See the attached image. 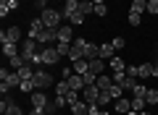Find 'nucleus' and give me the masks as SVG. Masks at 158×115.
Here are the masks:
<instances>
[{
  "label": "nucleus",
  "instance_id": "39",
  "mask_svg": "<svg viewBox=\"0 0 158 115\" xmlns=\"http://www.w3.org/2000/svg\"><path fill=\"white\" fill-rule=\"evenodd\" d=\"M106 92H111V97H113V99H118V97H121V92H124V89L118 86V84H113V86H111V89H106Z\"/></svg>",
  "mask_w": 158,
  "mask_h": 115
},
{
  "label": "nucleus",
  "instance_id": "53",
  "mask_svg": "<svg viewBox=\"0 0 158 115\" xmlns=\"http://www.w3.org/2000/svg\"><path fill=\"white\" fill-rule=\"evenodd\" d=\"M140 115H150V113H148V110H142V113H140Z\"/></svg>",
  "mask_w": 158,
  "mask_h": 115
},
{
  "label": "nucleus",
  "instance_id": "55",
  "mask_svg": "<svg viewBox=\"0 0 158 115\" xmlns=\"http://www.w3.org/2000/svg\"><path fill=\"white\" fill-rule=\"evenodd\" d=\"M45 3H48V0H45Z\"/></svg>",
  "mask_w": 158,
  "mask_h": 115
},
{
  "label": "nucleus",
  "instance_id": "24",
  "mask_svg": "<svg viewBox=\"0 0 158 115\" xmlns=\"http://www.w3.org/2000/svg\"><path fill=\"white\" fill-rule=\"evenodd\" d=\"M113 52H116V50H113V44H111V42L100 44V58H103V60H111V58H113Z\"/></svg>",
  "mask_w": 158,
  "mask_h": 115
},
{
  "label": "nucleus",
  "instance_id": "16",
  "mask_svg": "<svg viewBox=\"0 0 158 115\" xmlns=\"http://www.w3.org/2000/svg\"><path fill=\"white\" fill-rule=\"evenodd\" d=\"M42 29H45L42 18H32V24H29V34H27V37H34V39H37V34L42 32Z\"/></svg>",
  "mask_w": 158,
  "mask_h": 115
},
{
  "label": "nucleus",
  "instance_id": "21",
  "mask_svg": "<svg viewBox=\"0 0 158 115\" xmlns=\"http://www.w3.org/2000/svg\"><path fill=\"white\" fill-rule=\"evenodd\" d=\"M95 84H98V89H100V92H106V89H111V86H113V79H111V76H106V73H100V76L95 79Z\"/></svg>",
  "mask_w": 158,
  "mask_h": 115
},
{
  "label": "nucleus",
  "instance_id": "1",
  "mask_svg": "<svg viewBox=\"0 0 158 115\" xmlns=\"http://www.w3.org/2000/svg\"><path fill=\"white\" fill-rule=\"evenodd\" d=\"M0 92H3V97H6L8 92H11L13 86H21V76H19L16 71H6V68H0Z\"/></svg>",
  "mask_w": 158,
  "mask_h": 115
},
{
  "label": "nucleus",
  "instance_id": "34",
  "mask_svg": "<svg viewBox=\"0 0 158 115\" xmlns=\"http://www.w3.org/2000/svg\"><path fill=\"white\" fill-rule=\"evenodd\" d=\"M3 115H24V110H21V107H19V105L11 99V105L6 107V113H3Z\"/></svg>",
  "mask_w": 158,
  "mask_h": 115
},
{
  "label": "nucleus",
  "instance_id": "37",
  "mask_svg": "<svg viewBox=\"0 0 158 115\" xmlns=\"http://www.w3.org/2000/svg\"><path fill=\"white\" fill-rule=\"evenodd\" d=\"M145 105H148L145 99H137V97L132 99V110H137V113H142V110H145Z\"/></svg>",
  "mask_w": 158,
  "mask_h": 115
},
{
  "label": "nucleus",
  "instance_id": "49",
  "mask_svg": "<svg viewBox=\"0 0 158 115\" xmlns=\"http://www.w3.org/2000/svg\"><path fill=\"white\" fill-rule=\"evenodd\" d=\"M29 115H48V113H45V110H37V107H32V113H29Z\"/></svg>",
  "mask_w": 158,
  "mask_h": 115
},
{
  "label": "nucleus",
  "instance_id": "28",
  "mask_svg": "<svg viewBox=\"0 0 158 115\" xmlns=\"http://www.w3.org/2000/svg\"><path fill=\"white\" fill-rule=\"evenodd\" d=\"M79 58H85V55H82V47H77V44L71 42V50H69V60H79Z\"/></svg>",
  "mask_w": 158,
  "mask_h": 115
},
{
  "label": "nucleus",
  "instance_id": "8",
  "mask_svg": "<svg viewBox=\"0 0 158 115\" xmlns=\"http://www.w3.org/2000/svg\"><path fill=\"white\" fill-rule=\"evenodd\" d=\"M37 42L40 44H50V42H58V29H42V32L37 34Z\"/></svg>",
  "mask_w": 158,
  "mask_h": 115
},
{
  "label": "nucleus",
  "instance_id": "7",
  "mask_svg": "<svg viewBox=\"0 0 158 115\" xmlns=\"http://www.w3.org/2000/svg\"><path fill=\"white\" fill-rule=\"evenodd\" d=\"M113 84H118L121 89H135V79L132 76H127V71H121V73H113Z\"/></svg>",
  "mask_w": 158,
  "mask_h": 115
},
{
  "label": "nucleus",
  "instance_id": "5",
  "mask_svg": "<svg viewBox=\"0 0 158 115\" xmlns=\"http://www.w3.org/2000/svg\"><path fill=\"white\" fill-rule=\"evenodd\" d=\"M37 44H40V42H37L34 37H27V39L21 42V55L27 58V63H32V58L40 52V47H37Z\"/></svg>",
  "mask_w": 158,
  "mask_h": 115
},
{
  "label": "nucleus",
  "instance_id": "38",
  "mask_svg": "<svg viewBox=\"0 0 158 115\" xmlns=\"http://www.w3.org/2000/svg\"><path fill=\"white\" fill-rule=\"evenodd\" d=\"M140 21H142V13L129 11V24H132V26H140Z\"/></svg>",
  "mask_w": 158,
  "mask_h": 115
},
{
  "label": "nucleus",
  "instance_id": "52",
  "mask_svg": "<svg viewBox=\"0 0 158 115\" xmlns=\"http://www.w3.org/2000/svg\"><path fill=\"white\" fill-rule=\"evenodd\" d=\"M92 3H95V6H100V3H106V0H92Z\"/></svg>",
  "mask_w": 158,
  "mask_h": 115
},
{
  "label": "nucleus",
  "instance_id": "19",
  "mask_svg": "<svg viewBox=\"0 0 158 115\" xmlns=\"http://www.w3.org/2000/svg\"><path fill=\"white\" fill-rule=\"evenodd\" d=\"M16 73H19V76H21V81H32V79H34V68L29 66V63H24V66L19 68Z\"/></svg>",
  "mask_w": 158,
  "mask_h": 115
},
{
  "label": "nucleus",
  "instance_id": "48",
  "mask_svg": "<svg viewBox=\"0 0 158 115\" xmlns=\"http://www.w3.org/2000/svg\"><path fill=\"white\" fill-rule=\"evenodd\" d=\"M98 113H100V107H98V105L92 102V105H90V115H98Z\"/></svg>",
  "mask_w": 158,
  "mask_h": 115
},
{
  "label": "nucleus",
  "instance_id": "2",
  "mask_svg": "<svg viewBox=\"0 0 158 115\" xmlns=\"http://www.w3.org/2000/svg\"><path fill=\"white\" fill-rule=\"evenodd\" d=\"M74 44H77V47H82V55H85V60H95V58H100V44L87 42L85 37H74Z\"/></svg>",
  "mask_w": 158,
  "mask_h": 115
},
{
  "label": "nucleus",
  "instance_id": "4",
  "mask_svg": "<svg viewBox=\"0 0 158 115\" xmlns=\"http://www.w3.org/2000/svg\"><path fill=\"white\" fill-rule=\"evenodd\" d=\"M58 60H61V52H58V47L45 44V47L40 50V63H45V66H56Z\"/></svg>",
  "mask_w": 158,
  "mask_h": 115
},
{
  "label": "nucleus",
  "instance_id": "20",
  "mask_svg": "<svg viewBox=\"0 0 158 115\" xmlns=\"http://www.w3.org/2000/svg\"><path fill=\"white\" fill-rule=\"evenodd\" d=\"M153 63H142V66H137V79H150L153 76Z\"/></svg>",
  "mask_w": 158,
  "mask_h": 115
},
{
  "label": "nucleus",
  "instance_id": "50",
  "mask_svg": "<svg viewBox=\"0 0 158 115\" xmlns=\"http://www.w3.org/2000/svg\"><path fill=\"white\" fill-rule=\"evenodd\" d=\"M98 115H111V113H108L106 107H100V113H98Z\"/></svg>",
  "mask_w": 158,
  "mask_h": 115
},
{
  "label": "nucleus",
  "instance_id": "3",
  "mask_svg": "<svg viewBox=\"0 0 158 115\" xmlns=\"http://www.w3.org/2000/svg\"><path fill=\"white\" fill-rule=\"evenodd\" d=\"M40 18H42V24H45L48 29H58V26H63V13L61 11H56V8H45V11L40 13Z\"/></svg>",
  "mask_w": 158,
  "mask_h": 115
},
{
  "label": "nucleus",
  "instance_id": "12",
  "mask_svg": "<svg viewBox=\"0 0 158 115\" xmlns=\"http://www.w3.org/2000/svg\"><path fill=\"white\" fill-rule=\"evenodd\" d=\"M66 81H69V86H71V89H77V92L87 86V81H85V76H82V73H71V76H69Z\"/></svg>",
  "mask_w": 158,
  "mask_h": 115
},
{
  "label": "nucleus",
  "instance_id": "15",
  "mask_svg": "<svg viewBox=\"0 0 158 115\" xmlns=\"http://www.w3.org/2000/svg\"><path fill=\"white\" fill-rule=\"evenodd\" d=\"M71 71H74V73H82V76H85V73L90 71V60H85V58L74 60V63H71Z\"/></svg>",
  "mask_w": 158,
  "mask_h": 115
},
{
  "label": "nucleus",
  "instance_id": "57",
  "mask_svg": "<svg viewBox=\"0 0 158 115\" xmlns=\"http://www.w3.org/2000/svg\"><path fill=\"white\" fill-rule=\"evenodd\" d=\"M156 44H158V42H156Z\"/></svg>",
  "mask_w": 158,
  "mask_h": 115
},
{
  "label": "nucleus",
  "instance_id": "44",
  "mask_svg": "<svg viewBox=\"0 0 158 115\" xmlns=\"http://www.w3.org/2000/svg\"><path fill=\"white\" fill-rule=\"evenodd\" d=\"M106 13H108L106 3H100V6H95V16H106Z\"/></svg>",
  "mask_w": 158,
  "mask_h": 115
},
{
  "label": "nucleus",
  "instance_id": "27",
  "mask_svg": "<svg viewBox=\"0 0 158 115\" xmlns=\"http://www.w3.org/2000/svg\"><path fill=\"white\" fill-rule=\"evenodd\" d=\"M69 24H71V26H79V24H85V16H82V11H77V13H69Z\"/></svg>",
  "mask_w": 158,
  "mask_h": 115
},
{
  "label": "nucleus",
  "instance_id": "40",
  "mask_svg": "<svg viewBox=\"0 0 158 115\" xmlns=\"http://www.w3.org/2000/svg\"><path fill=\"white\" fill-rule=\"evenodd\" d=\"M111 44H113V50H124V47H127V42H124L121 37H113V39H111Z\"/></svg>",
  "mask_w": 158,
  "mask_h": 115
},
{
  "label": "nucleus",
  "instance_id": "9",
  "mask_svg": "<svg viewBox=\"0 0 158 115\" xmlns=\"http://www.w3.org/2000/svg\"><path fill=\"white\" fill-rule=\"evenodd\" d=\"M98 97H100V89H98V84H90V86H85V89H82V99H85L87 105L98 102Z\"/></svg>",
  "mask_w": 158,
  "mask_h": 115
},
{
  "label": "nucleus",
  "instance_id": "33",
  "mask_svg": "<svg viewBox=\"0 0 158 115\" xmlns=\"http://www.w3.org/2000/svg\"><path fill=\"white\" fill-rule=\"evenodd\" d=\"M145 102H148V105H158V89H150V86H148Z\"/></svg>",
  "mask_w": 158,
  "mask_h": 115
},
{
  "label": "nucleus",
  "instance_id": "23",
  "mask_svg": "<svg viewBox=\"0 0 158 115\" xmlns=\"http://www.w3.org/2000/svg\"><path fill=\"white\" fill-rule=\"evenodd\" d=\"M79 11H82V16H92L95 13V3L92 0H79Z\"/></svg>",
  "mask_w": 158,
  "mask_h": 115
},
{
  "label": "nucleus",
  "instance_id": "13",
  "mask_svg": "<svg viewBox=\"0 0 158 115\" xmlns=\"http://www.w3.org/2000/svg\"><path fill=\"white\" fill-rule=\"evenodd\" d=\"M71 39H74L71 24H63V26H58V42H71Z\"/></svg>",
  "mask_w": 158,
  "mask_h": 115
},
{
  "label": "nucleus",
  "instance_id": "56",
  "mask_svg": "<svg viewBox=\"0 0 158 115\" xmlns=\"http://www.w3.org/2000/svg\"><path fill=\"white\" fill-rule=\"evenodd\" d=\"M156 60H158V58H156Z\"/></svg>",
  "mask_w": 158,
  "mask_h": 115
},
{
  "label": "nucleus",
  "instance_id": "22",
  "mask_svg": "<svg viewBox=\"0 0 158 115\" xmlns=\"http://www.w3.org/2000/svg\"><path fill=\"white\" fill-rule=\"evenodd\" d=\"M113 110H116V113H121V115H127V113L132 110V102H129V99H121V97H118L116 105H113Z\"/></svg>",
  "mask_w": 158,
  "mask_h": 115
},
{
  "label": "nucleus",
  "instance_id": "46",
  "mask_svg": "<svg viewBox=\"0 0 158 115\" xmlns=\"http://www.w3.org/2000/svg\"><path fill=\"white\" fill-rule=\"evenodd\" d=\"M127 76H132V79H137V66H127Z\"/></svg>",
  "mask_w": 158,
  "mask_h": 115
},
{
  "label": "nucleus",
  "instance_id": "36",
  "mask_svg": "<svg viewBox=\"0 0 158 115\" xmlns=\"http://www.w3.org/2000/svg\"><path fill=\"white\" fill-rule=\"evenodd\" d=\"M56 47H58V52H61V58H66V55H69V50H71V42H58Z\"/></svg>",
  "mask_w": 158,
  "mask_h": 115
},
{
  "label": "nucleus",
  "instance_id": "30",
  "mask_svg": "<svg viewBox=\"0 0 158 115\" xmlns=\"http://www.w3.org/2000/svg\"><path fill=\"white\" fill-rule=\"evenodd\" d=\"M132 94H135L137 99H145V94H148V86H145V84H135V89H132Z\"/></svg>",
  "mask_w": 158,
  "mask_h": 115
},
{
  "label": "nucleus",
  "instance_id": "31",
  "mask_svg": "<svg viewBox=\"0 0 158 115\" xmlns=\"http://www.w3.org/2000/svg\"><path fill=\"white\" fill-rule=\"evenodd\" d=\"M69 92H71V86H69V81H61V84H56V94H58V97H66Z\"/></svg>",
  "mask_w": 158,
  "mask_h": 115
},
{
  "label": "nucleus",
  "instance_id": "54",
  "mask_svg": "<svg viewBox=\"0 0 158 115\" xmlns=\"http://www.w3.org/2000/svg\"><path fill=\"white\" fill-rule=\"evenodd\" d=\"M3 3H8V0H0V6H3Z\"/></svg>",
  "mask_w": 158,
  "mask_h": 115
},
{
  "label": "nucleus",
  "instance_id": "51",
  "mask_svg": "<svg viewBox=\"0 0 158 115\" xmlns=\"http://www.w3.org/2000/svg\"><path fill=\"white\" fill-rule=\"evenodd\" d=\"M153 76H156V79H158V66H156V68H153Z\"/></svg>",
  "mask_w": 158,
  "mask_h": 115
},
{
  "label": "nucleus",
  "instance_id": "41",
  "mask_svg": "<svg viewBox=\"0 0 158 115\" xmlns=\"http://www.w3.org/2000/svg\"><path fill=\"white\" fill-rule=\"evenodd\" d=\"M66 99H69V105H74V102H79L82 97H79V92H77V89H71V92L66 94Z\"/></svg>",
  "mask_w": 158,
  "mask_h": 115
},
{
  "label": "nucleus",
  "instance_id": "29",
  "mask_svg": "<svg viewBox=\"0 0 158 115\" xmlns=\"http://www.w3.org/2000/svg\"><path fill=\"white\" fill-rule=\"evenodd\" d=\"M111 68H113V73L127 71V66H124V60H121V58H111Z\"/></svg>",
  "mask_w": 158,
  "mask_h": 115
},
{
  "label": "nucleus",
  "instance_id": "25",
  "mask_svg": "<svg viewBox=\"0 0 158 115\" xmlns=\"http://www.w3.org/2000/svg\"><path fill=\"white\" fill-rule=\"evenodd\" d=\"M132 11L135 13H148V0H132Z\"/></svg>",
  "mask_w": 158,
  "mask_h": 115
},
{
  "label": "nucleus",
  "instance_id": "42",
  "mask_svg": "<svg viewBox=\"0 0 158 115\" xmlns=\"http://www.w3.org/2000/svg\"><path fill=\"white\" fill-rule=\"evenodd\" d=\"M148 13H150V16L158 13V0H148Z\"/></svg>",
  "mask_w": 158,
  "mask_h": 115
},
{
  "label": "nucleus",
  "instance_id": "43",
  "mask_svg": "<svg viewBox=\"0 0 158 115\" xmlns=\"http://www.w3.org/2000/svg\"><path fill=\"white\" fill-rule=\"evenodd\" d=\"M53 102H56V107L61 110V107H66V105H69V99H66V97H58V94H56V99H53Z\"/></svg>",
  "mask_w": 158,
  "mask_h": 115
},
{
  "label": "nucleus",
  "instance_id": "14",
  "mask_svg": "<svg viewBox=\"0 0 158 115\" xmlns=\"http://www.w3.org/2000/svg\"><path fill=\"white\" fill-rule=\"evenodd\" d=\"M103 71H106V60H103V58H95V60H90V71H87V73H92V76H100Z\"/></svg>",
  "mask_w": 158,
  "mask_h": 115
},
{
  "label": "nucleus",
  "instance_id": "35",
  "mask_svg": "<svg viewBox=\"0 0 158 115\" xmlns=\"http://www.w3.org/2000/svg\"><path fill=\"white\" fill-rule=\"evenodd\" d=\"M8 60H11V68H13V71H19V68L27 63V58H24V55H16V58H8Z\"/></svg>",
  "mask_w": 158,
  "mask_h": 115
},
{
  "label": "nucleus",
  "instance_id": "47",
  "mask_svg": "<svg viewBox=\"0 0 158 115\" xmlns=\"http://www.w3.org/2000/svg\"><path fill=\"white\" fill-rule=\"evenodd\" d=\"M45 113H48V115H53V113H58V107H56V102H48V107H45Z\"/></svg>",
  "mask_w": 158,
  "mask_h": 115
},
{
  "label": "nucleus",
  "instance_id": "26",
  "mask_svg": "<svg viewBox=\"0 0 158 115\" xmlns=\"http://www.w3.org/2000/svg\"><path fill=\"white\" fill-rule=\"evenodd\" d=\"M77 11H79V0H66V6H63V16L77 13Z\"/></svg>",
  "mask_w": 158,
  "mask_h": 115
},
{
  "label": "nucleus",
  "instance_id": "32",
  "mask_svg": "<svg viewBox=\"0 0 158 115\" xmlns=\"http://www.w3.org/2000/svg\"><path fill=\"white\" fill-rule=\"evenodd\" d=\"M111 99H113V97H111V92H100V97H98V102H95V105H98V107H106V105H111Z\"/></svg>",
  "mask_w": 158,
  "mask_h": 115
},
{
  "label": "nucleus",
  "instance_id": "18",
  "mask_svg": "<svg viewBox=\"0 0 158 115\" xmlns=\"http://www.w3.org/2000/svg\"><path fill=\"white\" fill-rule=\"evenodd\" d=\"M3 55L6 58H16V55H21V47H16L13 42H3Z\"/></svg>",
  "mask_w": 158,
  "mask_h": 115
},
{
  "label": "nucleus",
  "instance_id": "6",
  "mask_svg": "<svg viewBox=\"0 0 158 115\" xmlns=\"http://www.w3.org/2000/svg\"><path fill=\"white\" fill-rule=\"evenodd\" d=\"M53 86V76L48 71H34V89H48Z\"/></svg>",
  "mask_w": 158,
  "mask_h": 115
},
{
  "label": "nucleus",
  "instance_id": "10",
  "mask_svg": "<svg viewBox=\"0 0 158 115\" xmlns=\"http://www.w3.org/2000/svg\"><path fill=\"white\" fill-rule=\"evenodd\" d=\"M0 39H3V42H13V44L24 42V39H21V29H19V26H11L8 32H3V34H0Z\"/></svg>",
  "mask_w": 158,
  "mask_h": 115
},
{
  "label": "nucleus",
  "instance_id": "17",
  "mask_svg": "<svg viewBox=\"0 0 158 115\" xmlns=\"http://www.w3.org/2000/svg\"><path fill=\"white\" fill-rule=\"evenodd\" d=\"M71 113L74 115H90V105H87L85 99H79V102L71 105Z\"/></svg>",
  "mask_w": 158,
  "mask_h": 115
},
{
  "label": "nucleus",
  "instance_id": "11",
  "mask_svg": "<svg viewBox=\"0 0 158 115\" xmlns=\"http://www.w3.org/2000/svg\"><path fill=\"white\" fill-rule=\"evenodd\" d=\"M29 99H32V107H37V110H45L48 107V97L42 94V89H34Z\"/></svg>",
  "mask_w": 158,
  "mask_h": 115
},
{
  "label": "nucleus",
  "instance_id": "45",
  "mask_svg": "<svg viewBox=\"0 0 158 115\" xmlns=\"http://www.w3.org/2000/svg\"><path fill=\"white\" fill-rule=\"evenodd\" d=\"M3 6H6L8 11H16V8H19V0H8V3H3Z\"/></svg>",
  "mask_w": 158,
  "mask_h": 115
}]
</instances>
